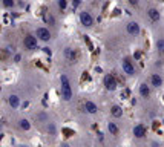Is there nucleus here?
<instances>
[{
    "label": "nucleus",
    "mask_w": 164,
    "mask_h": 147,
    "mask_svg": "<svg viewBox=\"0 0 164 147\" xmlns=\"http://www.w3.org/2000/svg\"><path fill=\"white\" fill-rule=\"evenodd\" d=\"M48 130H49V133H52V135L55 133V126L52 124V122H51V124H48Z\"/></svg>",
    "instance_id": "19"
},
{
    "label": "nucleus",
    "mask_w": 164,
    "mask_h": 147,
    "mask_svg": "<svg viewBox=\"0 0 164 147\" xmlns=\"http://www.w3.org/2000/svg\"><path fill=\"white\" fill-rule=\"evenodd\" d=\"M80 21H81V24H84V26H92L93 18L89 12H80Z\"/></svg>",
    "instance_id": "5"
},
{
    "label": "nucleus",
    "mask_w": 164,
    "mask_h": 147,
    "mask_svg": "<svg viewBox=\"0 0 164 147\" xmlns=\"http://www.w3.org/2000/svg\"><path fill=\"white\" fill-rule=\"evenodd\" d=\"M84 109H86V112H89V113H97V110H98L97 104L92 103V101H86V103H84Z\"/></svg>",
    "instance_id": "10"
},
{
    "label": "nucleus",
    "mask_w": 164,
    "mask_h": 147,
    "mask_svg": "<svg viewBox=\"0 0 164 147\" xmlns=\"http://www.w3.org/2000/svg\"><path fill=\"white\" fill-rule=\"evenodd\" d=\"M77 3H78V0H74V5L77 6Z\"/></svg>",
    "instance_id": "24"
},
{
    "label": "nucleus",
    "mask_w": 164,
    "mask_h": 147,
    "mask_svg": "<svg viewBox=\"0 0 164 147\" xmlns=\"http://www.w3.org/2000/svg\"><path fill=\"white\" fill-rule=\"evenodd\" d=\"M150 83H152V86H153V87H159V86L162 84V78L158 75V74H153L152 78H150Z\"/></svg>",
    "instance_id": "12"
},
{
    "label": "nucleus",
    "mask_w": 164,
    "mask_h": 147,
    "mask_svg": "<svg viewBox=\"0 0 164 147\" xmlns=\"http://www.w3.org/2000/svg\"><path fill=\"white\" fill-rule=\"evenodd\" d=\"M123 70L127 74V75H133V74H135V67H133V64L127 58L123 60Z\"/></svg>",
    "instance_id": "7"
},
{
    "label": "nucleus",
    "mask_w": 164,
    "mask_h": 147,
    "mask_svg": "<svg viewBox=\"0 0 164 147\" xmlns=\"http://www.w3.org/2000/svg\"><path fill=\"white\" fill-rule=\"evenodd\" d=\"M60 81H61V95H63V100L69 101L72 98V87H71V83H69V78L66 75H61L60 77Z\"/></svg>",
    "instance_id": "1"
},
{
    "label": "nucleus",
    "mask_w": 164,
    "mask_h": 147,
    "mask_svg": "<svg viewBox=\"0 0 164 147\" xmlns=\"http://www.w3.org/2000/svg\"><path fill=\"white\" fill-rule=\"evenodd\" d=\"M3 3H5V6H8V8H11V6L14 5L12 0H3Z\"/></svg>",
    "instance_id": "20"
},
{
    "label": "nucleus",
    "mask_w": 164,
    "mask_h": 147,
    "mask_svg": "<svg viewBox=\"0 0 164 147\" xmlns=\"http://www.w3.org/2000/svg\"><path fill=\"white\" fill-rule=\"evenodd\" d=\"M127 32L132 34V35H138V34H139V24L135 23V21L129 23V24H127Z\"/></svg>",
    "instance_id": "8"
},
{
    "label": "nucleus",
    "mask_w": 164,
    "mask_h": 147,
    "mask_svg": "<svg viewBox=\"0 0 164 147\" xmlns=\"http://www.w3.org/2000/svg\"><path fill=\"white\" fill-rule=\"evenodd\" d=\"M107 129H109V132H110L112 135H118V132H120L118 126H116L115 122H109V124H107Z\"/></svg>",
    "instance_id": "16"
},
{
    "label": "nucleus",
    "mask_w": 164,
    "mask_h": 147,
    "mask_svg": "<svg viewBox=\"0 0 164 147\" xmlns=\"http://www.w3.org/2000/svg\"><path fill=\"white\" fill-rule=\"evenodd\" d=\"M64 55H66V58H69V61H72V63L77 60V55L74 52V49H71V47H66L64 49Z\"/></svg>",
    "instance_id": "11"
},
{
    "label": "nucleus",
    "mask_w": 164,
    "mask_h": 147,
    "mask_svg": "<svg viewBox=\"0 0 164 147\" xmlns=\"http://www.w3.org/2000/svg\"><path fill=\"white\" fill-rule=\"evenodd\" d=\"M147 14H149V17H150V20H153V21H158L159 20V12L156 11V9H149L147 11Z\"/></svg>",
    "instance_id": "15"
},
{
    "label": "nucleus",
    "mask_w": 164,
    "mask_h": 147,
    "mask_svg": "<svg viewBox=\"0 0 164 147\" xmlns=\"http://www.w3.org/2000/svg\"><path fill=\"white\" fill-rule=\"evenodd\" d=\"M110 113H112L113 116H116V118H120V116L123 115V110H121V107H120V106H112Z\"/></svg>",
    "instance_id": "17"
},
{
    "label": "nucleus",
    "mask_w": 164,
    "mask_h": 147,
    "mask_svg": "<svg viewBox=\"0 0 164 147\" xmlns=\"http://www.w3.org/2000/svg\"><path fill=\"white\" fill-rule=\"evenodd\" d=\"M146 133H147V130H146V126L144 124H136L133 127V136L135 138H144Z\"/></svg>",
    "instance_id": "3"
},
{
    "label": "nucleus",
    "mask_w": 164,
    "mask_h": 147,
    "mask_svg": "<svg viewBox=\"0 0 164 147\" xmlns=\"http://www.w3.org/2000/svg\"><path fill=\"white\" fill-rule=\"evenodd\" d=\"M58 6H60L61 9H64V8H66V0H58Z\"/></svg>",
    "instance_id": "21"
},
{
    "label": "nucleus",
    "mask_w": 164,
    "mask_h": 147,
    "mask_svg": "<svg viewBox=\"0 0 164 147\" xmlns=\"http://www.w3.org/2000/svg\"><path fill=\"white\" fill-rule=\"evenodd\" d=\"M63 133H64L66 136H71V135H72L74 132H72V130H67V129H64V130H63Z\"/></svg>",
    "instance_id": "22"
},
{
    "label": "nucleus",
    "mask_w": 164,
    "mask_h": 147,
    "mask_svg": "<svg viewBox=\"0 0 164 147\" xmlns=\"http://www.w3.org/2000/svg\"><path fill=\"white\" fill-rule=\"evenodd\" d=\"M8 103H9V106H11L12 109H17V107L20 106V98H18L17 95H11V96L8 98Z\"/></svg>",
    "instance_id": "9"
},
{
    "label": "nucleus",
    "mask_w": 164,
    "mask_h": 147,
    "mask_svg": "<svg viewBox=\"0 0 164 147\" xmlns=\"http://www.w3.org/2000/svg\"><path fill=\"white\" fill-rule=\"evenodd\" d=\"M103 84L107 90H115L116 89V80L113 78L112 74H107V75H104L103 78Z\"/></svg>",
    "instance_id": "2"
},
{
    "label": "nucleus",
    "mask_w": 164,
    "mask_h": 147,
    "mask_svg": "<svg viewBox=\"0 0 164 147\" xmlns=\"http://www.w3.org/2000/svg\"><path fill=\"white\" fill-rule=\"evenodd\" d=\"M23 43H25L26 49H37V38L32 37V35H26L25 40H23Z\"/></svg>",
    "instance_id": "4"
},
{
    "label": "nucleus",
    "mask_w": 164,
    "mask_h": 147,
    "mask_svg": "<svg viewBox=\"0 0 164 147\" xmlns=\"http://www.w3.org/2000/svg\"><path fill=\"white\" fill-rule=\"evenodd\" d=\"M139 95H141L143 98H149V95H150V89H149V86L147 84H141L139 86Z\"/></svg>",
    "instance_id": "13"
},
{
    "label": "nucleus",
    "mask_w": 164,
    "mask_h": 147,
    "mask_svg": "<svg viewBox=\"0 0 164 147\" xmlns=\"http://www.w3.org/2000/svg\"><path fill=\"white\" fill-rule=\"evenodd\" d=\"M156 47H158V51H159V52H164V38L158 40V43H156Z\"/></svg>",
    "instance_id": "18"
},
{
    "label": "nucleus",
    "mask_w": 164,
    "mask_h": 147,
    "mask_svg": "<svg viewBox=\"0 0 164 147\" xmlns=\"http://www.w3.org/2000/svg\"><path fill=\"white\" fill-rule=\"evenodd\" d=\"M18 126H20V129H21V130H29V129H31V122H29L28 119L23 118V119H20V121H18Z\"/></svg>",
    "instance_id": "14"
},
{
    "label": "nucleus",
    "mask_w": 164,
    "mask_h": 147,
    "mask_svg": "<svg viewBox=\"0 0 164 147\" xmlns=\"http://www.w3.org/2000/svg\"><path fill=\"white\" fill-rule=\"evenodd\" d=\"M129 2H130L132 5H138V0H129Z\"/></svg>",
    "instance_id": "23"
},
{
    "label": "nucleus",
    "mask_w": 164,
    "mask_h": 147,
    "mask_svg": "<svg viewBox=\"0 0 164 147\" xmlns=\"http://www.w3.org/2000/svg\"><path fill=\"white\" fill-rule=\"evenodd\" d=\"M37 37L43 41H49L51 40V32L46 29V28H38L37 29Z\"/></svg>",
    "instance_id": "6"
}]
</instances>
